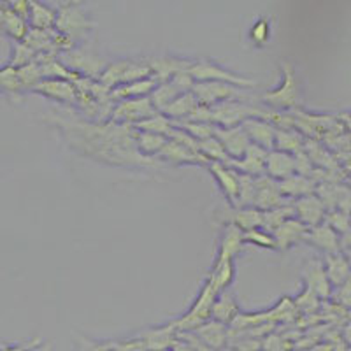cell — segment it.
<instances>
[{
    "label": "cell",
    "instance_id": "1",
    "mask_svg": "<svg viewBox=\"0 0 351 351\" xmlns=\"http://www.w3.org/2000/svg\"><path fill=\"white\" fill-rule=\"evenodd\" d=\"M271 116L272 112L260 111V109L237 102V100H230V102H223V104L211 108L213 125L221 128L241 127L250 118H263V120L271 121Z\"/></svg>",
    "mask_w": 351,
    "mask_h": 351
},
{
    "label": "cell",
    "instance_id": "2",
    "mask_svg": "<svg viewBox=\"0 0 351 351\" xmlns=\"http://www.w3.org/2000/svg\"><path fill=\"white\" fill-rule=\"evenodd\" d=\"M218 295V291L206 281V285H204V288L200 290L197 300L193 302V306L190 307V311H188L186 315L181 316L180 319L172 322L176 332H193L195 328H199L200 325L206 324L208 319H211V307Z\"/></svg>",
    "mask_w": 351,
    "mask_h": 351
},
{
    "label": "cell",
    "instance_id": "3",
    "mask_svg": "<svg viewBox=\"0 0 351 351\" xmlns=\"http://www.w3.org/2000/svg\"><path fill=\"white\" fill-rule=\"evenodd\" d=\"M153 72L149 69L148 64H136V62H114V64H109L104 71L100 72L99 83L102 86H106L108 90L120 86V84H128L134 83V81L146 80V77H152Z\"/></svg>",
    "mask_w": 351,
    "mask_h": 351
},
{
    "label": "cell",
    "instance_id": "4",
    "mask_svg": "<svg viewBox=\"0 0 351 351\" xmlns=\"http://www.w3.org/2000/svg\"><path fill=\"white\" fill-rule=\"evenodd\" d=\"M283 71V83L278 88H272L262 95V100L269 108L274 109H291L299 102V86H297L295 72L288 62L281 64Z\"/></svg>",
    "mask_w": 351,
    "mask_h": 351
},
{
    "label": "cell",
    "instance_id": "5",
    "mask_svg": "<svg viewBox=\"0 0 351 351\" xmlns=\"http://www.w3.org/2000/svg\"><path fill=\"white\" fill-rule=\"evenodd\" d=\"M192 93L195 95L197 102L200 106H206V108H213V106L223 104V102H230V100H237L244 97L241 88L234 86V84L221 83V81L195 83L192 88Z\"/></svg>",
    "mask_w": 351,
    "mask_h": 351
},
{
    "label": "cell",
    "instance_id": "6",
    "mask_svg": "<svg viewBox=\"0 0 351 351\" xmlns=\"http://www.w3.org/2000/svg\"><path fill=\"white\" fill-rule=\"evenodd\" d=\"M188 74L192 76V80L195 83H202V81H221V83L234 84L237 88H252L256 84L253 80L236 76V74L225 71V69H221L219 65L213 64L209 60L193 62L192 67L188 69Z\"/></svg>",
    "mask_w": 351,
    "mask_h": 351
},
{
    "label": "cell",
    "instance_id": "7",
    "mask_svg": "<svg viewBox=\"0 0 351 351\" xmlns=\"http://www.w3.org/2000/svg\"><path fill=\"white\" fill-rule=\"evenodd\" d=\"M153 114H156V111L153 108L149 97H141V99H130L118 102L111 112V120L112 123L137 125L139 121L152 118Z\"/></svg>",
    "mask_w": 351,
    "mask_h": 351
},
{
    "label": "cell",
    "instance_id": "8",
    "mask_svg": "<svg viewBox=\"0 0 351 351\" xmlns=\"http://www.w3.org/2000/svg\"><path fill=\"white\" fill-rule=\"evenodd\" d=\"M90 27H92V21L84 16V12L77 5H64L56 11L55 30L67 36L69 39L74 40Z\"/></svg>",
    "mask_w": 351,
    "mask_h": 351
},
{
    "label": "cell",
    "instance_id": "9",
    "mask_svg": "<svg viewBox=\"0 0 351 351\" xmlns=\"http://www.w3.org/2000/svg\"><path fill=\"white\" fill-rule=\"evenodd\" d=\"M285 204H287V200L281 195L278 181H274L265 174L255 178V202H253V208H256L258 211H269V209L280 208Z\"/></svg>",
    "mask_w": 351,
    "mask_h": 351
},
{
    "label": "cell",
    "instance_id": "10",
    "mask_svg": "<svg viewBox=\"0 0 351 351\" xmlns=\"http://www.w3.org/2000/svg\"><path fill=\"white\" fill-rule=\"evenodd\" d=\"M241 127H243L244 134L247 136L250 143L258 146V148H263L265 152L274 149V139L278 128L271 121L263 120V118H250Z\"/></svg>",
    "mask_w": 351,
    "mask_h": 351
},
{
    "label": "cell",
    "instance_id": "11",
    "mask_svg": "<svg viewBox=\"0 0 351 351\" xmlns=\"http://www.w3.org/2000/svg\"><path fill=\"white\" fill-rule=\"evenodd\" d=\"M32 92L64 102V104L77 106V90L74 83L67 80H43L32 88Z\"/></svg>",
    "mask_w": 351,
    "mask_h": 351
},
{
    "label": "cell",
    "instance_id": "12",
    "mask_svg": "<svg viewBox=\"0 0 351 351\" xmlns=\"http://www.w3.org/2000/svg\"><path fill=\"white\" fill-rule=\"evenodd\" d=\"M215 137L219 141V144L223 146L225 153L230 156V160H241L246 153L247 146H250V139L244 134L243 127L234 128H221L215 125Z\"/></svg>",
    "mask_w": 351,
    "mask_h": 351
},
{
    "label": "cell",
    "instance_id": "13",
    "mask_svg": "<svg viewBox=\"0 0 351 351\" xmlns=\"http://www.w3.org/2000/svg\"><path fill=\"white\" fill-rule=\"evenodd\" d=\"M293 213H295V218L307 228L318 227L325 219V206L316 195L297 199L293 204Z\"/></svg>",
    "mask_w": 351,
    "mask_h": 351
},
{
    "label": "cell",
    "instance_id": "14",
    "mask_svg": "<svg viewBox=\"0 0 351 351\" xmlns=\"http://www.w3.org/2000/svg\"><path fill=\"white\" fill-rule=\"evenodd\" d=\"M265 158H267V152L265 149L258 148L255 144H250L243 158L230 160L228 167L236 169L237 172H243V174L258 178V176L265 174Z\"/></svg>",
    "mask_w": 351,
    "mask_h": 351
},
{
    "label": "cell",
    "instance_id": "15",
    "mask_svg": "<svg viewBox=\"0 0 351 351\" xmlns=\"http://www.w3.org/2000/svg\"><path fill=\"white\" fill-rule=\"evenodd\" d=\"M209 171L215 176V180L218 181L219 188L223 195L227 197L228 202L237 208V193H239V180H237V171L236 169L228 167L219 162H209Z\"/></svg>",
    "mask_w": 351,
    "mask_h": 351
},
{
    "label": "cell",
    "instance_id": "16",
    "mask_svg": "<svg viewBox=\"0 0 351 351\" xmlns=\"http://www.w3.org/2000/svg\"><path fill=\"white\" fill-rule=\"evenodd\" d=\"M293 174H295V158H293V155L276 152V149L267 152V158H265V176L272 178L274 181H283Z\"/></svg>",
    "mask_w": 351,
    "mask_h": 351
},
{
    "label": "cell",
    "instance_id": "17",
    "mask_svg": "<svg viewBox=\"0 0 351 351\" xmlns=\"http://www.w3.org/2000/svg\"><path fill=\"white\" fill-rule=\"evenodd\" d=\"M28 23L16 12L12 11L11 5L0 2V32H4L16 43H23L28 34Z\"/></svg>",
    "mask_w": 351,
    "mask_h": 351
},
{
    "label": "cell",
    "instance_id": "18",
    "mask_svg": "<svg viewBox=\"0 0 351 351\" xmlns=\"http://www.w3.org/2000/svg\"><path fill=\"white\" fill-rule=\"evenodd\" d=\"M158 86V80L155 76L146 77V80L134 81L128 84H120V86L112 88L109 97L111 100H130V99H141V97H149V93Z\"/></svg>",
    "mask_w": 351,
    "mask_h": 351
},
{
    "label": "cell",
    "instance_id": "19",
    "mask_svg": "<svg viewBox=\"0 0 351 351\" xmlns=\"http://www.w3.org/2000/svg\"><path fill=\"white\" fill-rule=\"evenodd\" d=\"M195 335L202 341L206 346L209 348L211 351H218L227 344L228 339V332H227V325L218 324L215 319H208L206 324L200 325L199 328H195Z\"/></svg>",
    "mask_w": 351,
    "mask_h": 351
},
{
    "label": "cell",
    "instance_id": "20",
    "mask_svg": "<svg viewBox=\"0 0 351 351\" xmlns=\"http://www.w3.org/2000/svg\"><path fill=\"white\" fill-rule=\"evenodd\" d=\"M193 62L190 60H180V58H153L148 62L149 69H152L153 76L158 80V83L169 81L172 76L180 74V72H188V69L192 67Z\"/></svg>",
    "mask_w": 351,
    "mask_h": 351
},
{
    "label": "cell",
    "instance_id": "21",
    "mask_svg": "<svg viewBox=\"0 0 351 351\" xmlns=\"http://www.w3.org/2000/svg\"><path fill=\"white\" fill-rule=\"evenodd\" d=\"M143 343L146 344L148 351H171L172 344L176 341V328L174 325L169 324L165 327L152 328L139 335Z\"/></svg>",
    "mask_w": 351,
    "mask_h": 351
},
{
    "label": "cell",
    "instance_id": "22",
    "mask_svg": "<svg viewBox=\"0 0 351 351\" xmlns=\"http://www.w3.org/2000/svg\"><path fill=\"white\" fill-rule=\"evenodd\" d=\"M280 192L285 199H302L306 195H313L315 192L316 183L313 178H306V176L293 174L283 181H278Z\"/></svg>",
    "mask_w": 351,
    "mask_h": 351
},
{
    "label": "cell",
    "instance_id": "23",
    "mask_svg": "<svg viewBox=\"0 0 351 351\" xmlns=\"http://www.w3.org/2000/svg\"><path fill=\"white\" fill-rule=\"evenodd\" d=\"M307 234V227H304L297 218H290L288 221H285L281 227L276 228L272 232V237L276 241V246L280 250H287L291 244L299 243L300 239H304Z\"/></svg>",
    "mask_w": 351,
    "mask_h": 351
},
{
    "label": "cell",
    "instance_id": "24",
    "mask_svg": "<svg viewBox=\"0 0 351 351\" xmlns=\"http://www.w3.org/2000/svg\"><path fill=\"white\" fill-rule=\"evenodd\" d=\"M237 316H239V306L236 302V297L228 293L227 290L221 291L211 307V319L218 324L230 325Z\"/></svg>",
    "mask_w": 351,
    "mask_h": 351
},
{
    "label": "cell",
    "instance_id": "25",
    "mask_svg": "<svg viewBox=\"0 0 351 351\" xmlns=\"http://www.w3.org/2000/svg\"><path fill=\"white\" fill-rule=\"evenodd\" d=\"M324 269L330 287L332 285H334V287H341V285H344L351 278L350 263H348L346 256L341 255V253H328V255L325 256Z\"/></svg>",
    "mask_w": 351,
    "mask_h": 351
},
{
    "label": "cell",
    "instance_id": "26",
    "mask_svg": "<svg viewBox=\"0 0 351 351\" xmlns=\"http://www.w3.org/2000/svg\"><path fill=\"white\" fill-rule=\"evenodd\" d=\"M304 280H306V288L316 293L318 297H328L330 295V283L325 274V269L322 263L309 262L304 269Z\"/></svg>",
    "mask_w": 351,
    "mask_h": 351
},
{
    "label": "cell",
    "instance_id": "27",
    "mask_svg": "<svg viewBox=\"0 0 351 351\" xmlns=\"http://www.w3.org/2000/svg\"><path fill=\"white\" fill-rule=\"evenodd\" d=\"M243 230L236 227L234 223H228L225 227L223 236H221V243H219V253H218V262L223 260H234L243 250Z\"/></svg>",
    "mask_w": 351,
    "mask_h": 351
},
{
    "label": "cell",
    "instance_id": "28",
    "mask_svg": "<svg viewBox=\"0 0 351 351\" xmlns=\"http://www.w3.org/2000/svg\"><path fill=\"white\" fill-rule=\"evenodd\" d=\"M304 239L315 244L319 250L327 252V255L328 253H337V250H339V236L327 223H319L318 227H313L311 230L307 232Z\"/></svg>",
    "mask_w": 351,
    "mask_h": 351
},
{
    "label": "cell",
    "instance_id": "29",
    "mask_svg": "<svg viewBox=\"0 0 351 351\" xmlns=\"http://www.w3.org/2000/svg\"><path fill=\"white\" fill-rule=\"evenodd\" d=\"M56 11L40 2H28V28L34 30H51L55 28Z\"/></svg>",
    "mask_w": 351,
    "mask_h": 351
},
{
    "label": "cell",
    "instance_id": "30",
    "mask_svg": "<svg viewBox=\"0 0 351 351\" xmlns=\"http://www.w3.org/2000/svg\"><path fill=\"white\" fill-rule=\"evenodd\" d=\"M160 156L167 162H172V164H209L200 153L192 152V149L180 146L172 141H167L164 149L160 152Z\"/></svg>",
    "mask_w": 351,
    "mask_h": 351
},
{
    "label": "cell",
    "instance_id": "31",
    "mask_svg": "<svg viewBox=\"0 0 351 351\" xmlns=\"http://www.w3.org/2000/svg\"><path fill=\"white\" fill-rule=\"evenodd\" d=\"M197 106H199V102H197L195 95H193L192 92H186L183 93V95L178 97L169 108H165V111L162 112V114L167 116L172 123H176V121H184L192 116V112L195 111Z\"/></svg>",
    "mask_w": 351,
    "mask_h": 351
},
{
    "label": "cell",
    "instance_id": "32",
    "mask_svg": "<svg viewBox=\"0 0 351 351\" xmlns=\"http://www.w3.org/2000/svg\"><path fill=\"white\" fill-rule=\"evenodd\" d=\"M236 278V267H234V260H223V262H215L211 274L208 278V283L215 288L218 293L227 290Z\"/></svg>",
    "mask_w": 351,
    "mask_h": 351
},
{
    "label": "cell",
    "instance_id": "33",
    "mask_svg": "<svg viewBox=\"0 0 351 351\" xmlns=\"http://www.w3.org/2000/svg\"><path fill=\"white\" fill-rule=\"evenodd\" d=\"M180 95H183V92L169 80L164 83H158V86L149 93V100H152L156 112H164L165 108H169Z\"/></svg>",
    "mask_w": 351,
    "mask_h": 351
},
{
    "label": "cell",
    "instance_id": "34",
    "mask_svg": "<svg viewBox=\"0 0 351 351\" xmlns=\"http://www.w3.org/2000/svg\"><path fill=\"white\" fill-rule=\"evenodd\" d=\"M304 137L300 136L299 132L295 130H280L276 132L274 139V149L276 152L290 153V155H297L299 152L304 149Z\"/></svg>",
    "mask_w": 351,
    "mask_h": 351
},
{
    "label": "cell",
    "instance_id": "35",
    "mask_svg": "<svg viewBox=\"0 0 351 351\" xmlns=\"http://www.w3.org/2000/svg\"><path fill=\"white\" fill-rule=\"evenodd\" d=\"M167 137L158 136V134H149V132H139L136 130V146L137 152L143 153L144 156L160 155V152L164 149L167 144Z\"/></svg>",
    "mask_w": 351,
    "mask_h": 351
},
{
    "label": "cell",
    "instance_id": "36",
    "mask_svg": "<svg viewBox=\"0 0 351 351\" xmlns=\"http://www.w3.org/2000/svg\"><path fill=\"white\" fill-rule=\"evenodd\" d=\"M290 218H295V213H293V206L290 204H285L280 208L269 209V211H262V228L267 230L269 234L276 230L278 227L288 221Z\"/></svg>",
    "mask_w": 351,
    "mask_h": 351
},
{
    "label": "cell",
    "instance_id": "37",
    "mask_svg": "<svg viewBox=\"0 0 351 351\" xmlns=\"http://www.w3.org/2000/svg\"><path fill=\"white\" fill-rule=\"evenodd\" d=\"M230 223H234L243 232L260 228L262 227V211H258L256 208H239L234 213Z\"/></svg>",
    "mask_w": 351,
    "mask_h": 351
},
{
    "label": "cell",
    "instance_id": "38",
    "mask_svg": "<svg viewBox=\"0 0 351 351\" xmlns=\"http://www.w3.org/2000/svg\"><path fill=\"white\" fill-rule=\"evenodd\" d=\"M199 153L208 160V162H219V164L228 165L230 164V156L225 153L223 146L219 144V141L215 136L209 137L206 141L199 143Z\"/></svg>",
    "mask_w": 351,
    "mask_h": 351
},
{
    "label": "cell",
    "instance_id": "39",
    "mask_svg": "<svg viewBox=\"0 0 351 351\" xmlns=\"http://www.w3.org/2000/svg\"><path fill=\"white\" fill-rule=\"evenodd\" d=\"M172 127H174V123L169 120L167 116L162 114V112H156V114H153L148 120L139 121L137 125H134V128L139 132H149V134H158V136L165 137H167L169 130H171Z\"/></svg>",
    "mask_w": 351,
    "mask_h": 351
},
{
    "label": "cell",
    "instance_id": "40",
    "mask_svg": "<svg viewBox=\"0 0 351 351\" xmlns=\"http://www.w3.org/2000/svg\"><path fill=\"white\" fill-rule=\"evenodd\" d=\"M239 180V193H237V208H253L255 202V178L237 172Z\"/></svg>",
    "mask_w": 351,
    "mask_h": 351
},
{
    "label": "cell",
    "instance_id": "41",
    "mask_svg": "<svg viewBox=\"0 0 351 351\" xmlns=\"http://www.w3.org/2000/svg\"><path fill=\"white\" fill-rule=\"evenodd\" d=\"M176 127L184 130L188 136H192L197 143L206 141L215 136V125L213 123H199V121H176Z\"/></svg>",
    "mask_w": 351,
    "mask_h": 351
},
{
    "label": "cell",
    "instance_id": "42",
    "mask_svg": "<svg viewBox=\"0 0 351 351\" xmlns=\"http://www.w3.org/2000/svg\"><path fill=\"white\" fill-rule=\"evenodd\" d=\"M36 58L37 53L34 51L30 46H27L25 43H16L14 44V48H12V56L8 65L12 69H21L25 67V65L36 62Z\"/></svg>",
    "mask_w": 351,
    "mask_h": 351
},
{
    "label": "cell",
    "instance_id": "43",
    "mask_svg": "<svg viewBox=\"0 0 351 351\" xmlns=\"http://www.w3.org/2000/svg\"><path fill=\"white\" fill-rule=\"evenodd\" d=\"M18 77H20V83L23 90H28L32 92V88L36 84H39L43 81V74H40V65L37 62H32V64L25 65V67L16 69Z\"/></svg>",
    "mask_w": 351,
    "mask_h": 351
},
{
    "label": "cell",
    "instance_id": "44",
    "mask_svg": "<svg viewBox=\"0 0 351 351\" xmlns=\"http://www.w3.org/2000/svg\"><path fill=\"white\" fill-rule=\"evenodd\" d=\"M243 243H250L253 246L265 247V250H276V241L272 237V234H269L267 230L260 228H253V230L243 232Z\"/></svg>",
    "mask_w": 351,
    "mask_h": 351
},
{
    "label": "cell",
    "instance_id": "45",
    "mask_svg": "<svg viewBox=\"0 0 351 351\" xmlns=\"http://www.w3.org/2000/svg\"><path fill=\"white\" fill-rule=\"evenodd\" d=\"M0 92L2 93H20L23 92L16 69L5 65L0 69Z\"/></svg>",
    "mask_w": 351,
    "mask_h": 351
},
{
    "label": "cell",
    "instance_id": "46",
    "mask_svg": "<svg viewBox=\"0 0 351 351\" xmlns=\"http://www.w3.org/2000/svg\"><path fill=\"white\" fill-rule=\"evenodd\" d=\"M269 36H271V25L265 18H260L250 30V39L255 46H263L269 40Z\"/></svg>",
    "mask_w": 351,
    "mask_h": 351
},
{
    "label": "cell",
    "instance_id": "47",
    "mask_svg": "<svg viewBox=\"0 0 351 351\" xmlns=\"http://www.w3.org/2000/svg\"><path fill=\"white\" fill-rule=\"evenodd\" d=\"M325 223H327L332 230L337 232V234H339V232L341 234H344V232L350 228L351 221H350V216H348L344 211H332L330 215H328Z\"/></svg>",
    "mask_w": 351,
    "mask_h": 351
},
{
    "label": "cell",
    "instance_id": "48",
    "mask_svg": "<svg viewBox=\"0 0 351 351\" xmlns=\"http://www.w3.org/2000/svg\"><path fill=\"white\" fill-rule=\"evenodd\" d=\"M106 344H108L111 351H148L146 350V344L143 343L141 337L128 341H109Z\"/></svg>",
    "mask_w": 351,
    "mask_h": 351
},
{
    "label": "cell",
    "instance_id": "49",
    "mask_svg": "<svg viewBox=\"0 0 351 351\" xmlns=\"http://www.w3.org/2000/svg\"><path fill=\"white\" fill-rule=\"evenodd\" d=\"M293 304H295L297 309H304V311H315L316 307H318V295H316V293H313L309 288H306V290H304L299 297H295V299H293Z\"/></svg>",
    "mask_w": 351,
    "mask_h": 351
},
{
    "label": "cell",
    "instance_id": "50",
    "mask_svg": "<svg viewBox=\"0 0 351 351\" xmlns=\"http://www.w3.org/2000/svg\"><path fill=\"white\" fill-rule=\"evenodd\" d=\"M335 300L343 306L351 307V278L344 285L337 287V291H335Z\"/></svg>",
    "mask_w": 351,
    "mask_h": 351
},
{
    "label": "cell",
    "instance_id": "51",
    "mask_svg": "<svg viewBox=\"0 0 351 351\" xmlns=\"http://www.w3.org/2000/svg\"><path fill=\"white\" fill-rule=\"evenodd\" d=\"M80 351H111L106 343H93V341L80 339Z\"/></svg>",
    "mask_w": 351,
    "mask_h": 351
},
{
    "label": "cell",
    "instance_id": "52",
    "mask_svg": "<svg viewBox=\"0 0 351 351\" xmlns=\"http://www.w3.org/2000/svg\"><path fill=\"white\" fill-rule=\"evenodd\" d=\"M37 346H39V339H36L30 344H23V346H21V344H18V346H5L0 351H34Z\"/></svg>",
    "mask_w": 351,
    "mask_h": 351
},
{
    "label": "cell",
    "instance_id": "53",
    "mask_svg": "<svg viewBox=\"0 0 351 351\" xmlns=\"http://www.w3.org/2000/svg\"><path fill=\"white\" fill-rule=\"evenodd\" d=\"M171 351H195V350H193V348L188 346L186 343H183V341L176 339V341H174V344H172Z\"/></svg>",
    "mask_w": 351,
    "mask_h": 351
},
{
    "label": "cell",
    "instance_id": "54",
    "mask_svg": "<svg viewBox=\"0 0 351 351\" xmlns=\"http://www.w3.org/2000/svg\"><path fill=\"white\" fill-rule=\"evenodd\" d=\"M344 256H346L348 263H350V269H351V247H350V250H346V255H344Z\"/></svg>",
    "mask_w": 351,
    "mask_h": 351
}]
</instances>
